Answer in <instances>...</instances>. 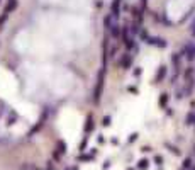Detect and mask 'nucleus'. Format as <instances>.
Listing matches in <instances>:
<instances>
[{
	"mask_svg": "<svg viewBox=\"0 0 195 170\" xmlns=\"http://www.w3.org/2000/svg\"><path fill=\"white\" fill-rule=\"evenodd\" d=\"M0 2H2V0H0Z\"/></svg>",
	"mask_w": 195,
	"mask_h": 170,
	"instance_id": "nucleus-21",
	"label": "nucleus"
},
{
	"mask_svg": "<svg viewBox=\"0 0 195 170\" xmlns=\"http://www.w3.org/2000/svg\"><path fill=\"white\" fill-rule=\"evenodd\" d=\"M155 163H156V165H161V163H163V156L156 155V156H155Z\"/></svg>",
	"mask_w": 195,
	"mask_h": 170,
	"instance_id": "nucleus-16",
	"label": "nucleus"
},
{
	"mask_svg": "<svg viewBox=\"0 0 195 170\" xmlns=\"http://www.w3.org/2000/svg\"><path fill=\"white\" fill-rule=\"evenodd\" d=\"M109 31H110V36H112V38H115V39L119 38V34H121V29H119V24H117V20H115L114 24L110 26V29H109Z\"/></svg>",
	"mask_w": 195,
	"mask_h": 170,
	"instance_id": "nucleus-4",
	"label": "nucleus"
},
{
	"mask_svg": "<svg viewBox=\"0 0 195 170\" xmlns=\"http://www.w3.org/2000/svg\"><path fill=\"white\" fill-rule=\"evenodd\" d=\"M148 167H149V162L146 158H141V160L137 162V169L139 170H148Z\"/></svg>",
	"mask_w": 195,
	"mask_h": 170,
	"instance_id": "nucleus-7",
	"label": "nucleus"
},
{
	"mask_svg": "<svg viewBox=\"0 0 195 170\" xmlns=\"http://www.w3.org/2000/svg\"><path fill=\"white\" fill-rule=\"evenodd\" d=\"M190 167H192V160H190V158H185V160H183V169H190Z\"/></svg>",
	"mask_w": 195,
	"mask_h": 170,
	"instance_id": "nucleus-11",
	"label": "nucleus"
},
{
	"mask_svg": "<svg viewBox=\"0 0 195 170\" xmlns=\"http://www.w3.org/2000/svg\"><path fill=\"white\" fill-rule=\"evenodd\" d=\"M165 75H166V67H160V72L156 73L155 82H156V83H161V80L165 78Z\"/></svg>",
	"mask_w": 195,
	"mask_h": 170,
	"instance_id": "nucleus-5",
	"label": "nucleus"
},
{
	"mask_svg": "<svg viewBox=\"0 0 195 170\" xmlns=\"http://www.w3.org/2000/svg\"><path fill=\"white\" fill-rule=\"evenodd\" d=\"M102 124H104V126H110V117H109V116H105V117L102 119Z\"/></svg>",
	"mask_w": 195,
	"mask_h": 170,
	"instance_id": "nucleus-12",
	"label": "nucleus"
},
{
	"mask_svg": "<svg viewBox=\"0 0 195 170\" xmlns=\"http://www.w3.org/2000/svg\"><path fill=\"white\" fill-rule=\"evenodd\" d=\"M187 124H189V126H192V124H195V112H190L189 116H187Z\"/></svg>",
	"mask_w": 195,
	"mask_h": 170,
	"instance_id": "nucleus-9",
	"label": "nucleus"
},
{
	"mask_svg": "<svg viewBox=\"0 0 195 170\" xmlns=\"http://www.w3.org/2000/svg\"><path fill=\"white\" fill-rule=\"evenodd\" d=\"M148 43L149 44H153V46H160V48H166V41L163 39V38H148Z\"/></svg>",
	"mask_w": 195,
	"mask_h": 170,
	"instance_id": "nucleus-1",
	"label": "nucleus"
},
{
	"mask_svg": "<svg viewBox=\"0 0 195 170\" xmlns=\"http://www.w3.org/2000/svg\"><path fill=\"white\" fill-rule=\"evenodd\" d=\"M129 170H131V169H129Z\"/></svg>",
	"mask_w": 195,
	"mask_h": 170,
	"instance_id": "nucleus-22",
	"label": "nucleus"
},
{
	"mask_svg": "<svg viewBox=\"0 0 195 170\" xmlns=\"http://www.w3.org/2000/svg\"><path fill=\"white\" fill-rule=\"evenodd\" d=\"M166 146H168V148H170V151H173L175 155H180V150L176 148V146H170V145H166Z\"/></svg>",
	"mask_w": 195,
	"mask_h": 170,
	"instance_id": "nucleus-13",
	"label": "nucleus"
},
{
	"mask_svg": "<svg viewBox=\"0 0 195 170\" xmlns=\"http://www.w3.org/2000/svg\"><path fill=\"white\" fill-rule=\"evenodd\" d=\"M136 140H137V133H132V135H131V136H129V138H127V141H129V143L136 141Z\"/></svg>",
	"mask_w": 195,
	"mask_h": 170,
	"instance_id": "nucleus-15",
	"label": "nucleus"
},
{
	"mask_svg": "<svg viewBox=\"0 0 195 170\" xmlns=\"http://www.w3.org/2000/svg\"><path fill=\"white\" fill-rule=\"evenodd\" d=\"M92 129H94V119H92V117H88L87 124H85V135H88V131H92Z\"/></svg>",
	"mask_w": 195,
	"mask_h": 170,
	"instance_id": "nucleus-8",
	"label": "nucleus"
},
{
	"mask_svg": "<svg viewBox=\"0 0 195 170\" xmlns=\"http://www.w3.org/2000/svg\"><path fill=\"white\" fill-rule=\"evenodd\" d=\"M109 167H110V163H109V162H107V163H105V165H102V169H104V170H107V169H109Z\"/></svg>",
	"mask_w": 195,
	"mask_h": 170,
	"instance_id": "nucleus-17",
	"label": "nucleus"
},
{
	"mask_svg": "<svg viewBox=\"0 0 195 170\" xmlns=\"http://www.w3.org/2000/svg\"><path fill=\"white\" fill-rule=\"evenodd\" d=\"M192 34L195 36V22H194V26H192Z\"/></svg>",
	"mask_w": 195,
	"mask_h": 170,
	"instance_id": "nucleus-18",
	"label": "nucleus"
},
{
	"mask_svg": "<svg viewBox=\"0 0 195 170\" xmlns=\"http://www.w3.org/2000/svg\"><path fill=\"white\" fill-rule=\"evenodd\" d=\"M122 38H124V43H126V46H127V48H132V46H134V39H132V38H129V29H127V27H124Z\"/></svg>",
	"mask_w": 195,
	"mask_h": 170,
	"instance_id": "nucleus-2",
	"label": "nucleus"
},
{
	"mask_svg": "<svg viewBox=\"0 0 195 170\" xmlns=\"http://www.w3.org/2000/svg\"><path fill=\"white\" fill-rule=\"evenodd\" d=\"M94 156H90V155H80V160L81 162H88V160H92Z\"/></svg>",
	"mask_w": 195,
	"mask_h": 170,
	"instance_id": "nucleus-14",
	"label": "nucleus"
},
{
	"mask_svg": "<svg viewBox=\"0 0 195 170\" xmlns=\"http://www.w3.org/2000/svg\"><path fill=\"white\" fill-rule=\"evenodd\" d=\"M71 170H78V167H73V169H71Z\"/></svg>",
	"mask_w": 195,
	"mask_h": 170,
	"instance_id": "nucleus-19",
	"label": "nucleus"
},
{
	"mask_svg": "<svg viewBox=\"0 0 195 170\" xmlns=\"http://www.w3.org/2000/svg\"><path fill=\"white\" fill-rule=\"evenodd\" d=\"M166 101H168V95L163 94L161 99H160V106H161V107H165V106H166Z\"/></svg>",
	"mask_w": 195,
	"mask_h": 170,
	"instance_id": "nucleus-10",
	"label": "nucleus"
},
{
	"mask_svg": "<svg viewBox=\"0 0 195 170\" xmlns=\"http://www.w3.org/2000/svg\"><path fill=\"white\" fill-rule=\"evenodd\" d=\"M192 170H195V167H192Z\"/></svg>",
	"mask_w": 195,
	"mask_h": 170,
	"instance_id": "nucleus-20",
	"label": "nucleus"
},
{
	"mask_svg": "<svg viewBox=\"0 0 195 170\" xmlns=\"http://www.w3.org/2000/svg\"><path fill=\"white\" fill-rule=\"evenodd\" d=\"M115 20H114V17H112V15H110V14H107V15H105V19H104V26H105V29H110V26H112V24H114Z\"/></svg>",
	"mask_w": 195,
	"mask_h": 170,
	"instance_id": "nucleus-6",
	"label": "nucleus"
},
{
	"mask_svg": "<svg viewBox=\"0 0 195 170\" xmlns=\"http://www.w3.org/2000/svg\"><path fill=\"white\" fill-rule=\"evenodd\" d=\"M183 53L187 54L189 60H194L195 58V46L194 44H187V48H183Z\"/></svg>",
	"mask_w": 195,
	"mask_h": 170,
	"instance_id": "nucleus-3",
	"label": "nucleus"
}]
</instances>
